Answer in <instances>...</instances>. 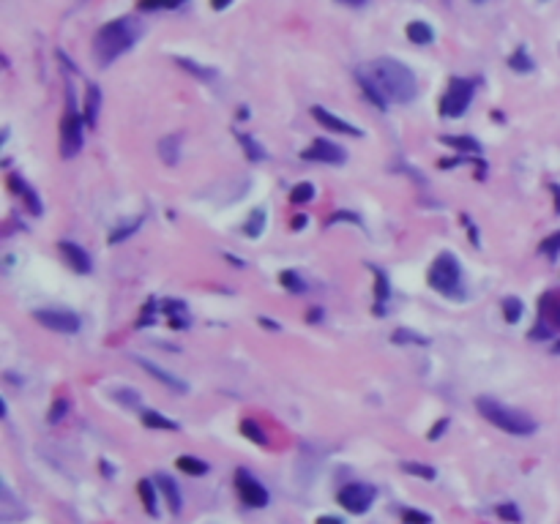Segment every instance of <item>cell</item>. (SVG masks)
Returning <instances> with one entry per match:
<instances>
[{
  "mask_svg": "<svg viewBox=\"0 0 560 524\" xmlns=\"http://www.w3.org/2000/svg\"><path fill=\"white\" fill-rule=\"evenodd\" d=\"M369 79L377 85V91L386 96V101L391 104H407L418 96V82L416 74L410 71V66H404L396 58H377L366 66Z\"/></svg>",
  "mask_w": 560,
  "mask_h": 524,
  "instance_id": "cell-1",
  "label": "cell"
},
{
  "mask_svg": "<svg viewBox=\"0 0 560 524\" xmlns=\"http://www.w3.org/2000/svg\"><path fill=\"white\" fill-rule=\"evenodd\" d=\"M139 33H142V28L132 17H121V20L107 22L93 38V55H96L99 66H109L112 61H118L123 52H129L137 44Z\"/></svg>",
  "mask_w": 560,
  "mask_h": 524,
  "instance_id": "cell-2",
  "label": "cell"
},
{
  "mask_svg": "<svg viewBox=\"0 0 560 524\" xmlns=\"http://www.w3.org/2000/svg\"><path fill=\"white\" fill-rule=\"evenodd\" d=\"M476 410L481 413L484 421H490L492 426L503 429L506 434L527 437V434L536 431V421H533L530 415L520 413V410H514V407H506V404L494 401V399H490V396H478V399H476Z\"/></svg>",
  "mask_w": 560,
  "mask_h": 524,
  "instance_id": "cell-3",
  "label": "cell"
},
{
  "mask_svg": "<svg viewBox=\"0 0 560 524\" xmlns=\"http://www.w3.org/2000/svg\"><path fill=\"white\" fill-rule=\"evenodd\" d=\"M429 287L432 290H437L440 295H446V298H462V268L457 257L454 254H448V252H443V254H437L434 262H432V268H429Z\"/></svg>",
  "mask_w": 560,
  "mask_h": 524,
  "instance_id": "cell-4",
  "label": "cell"
},
{
  "mask_svg": "<svg viewBox=\"0 0 560 524\" xmlns=\"http://www.w3.org/2000/svg\"><path fill=\"white\" fill-rule=\"evenodd\" d=\"M82 118L77 112V104H74V93L71 88L66 91V109H63V121H61V156L63 159H74L80 151H82Z\"/></svg>",
  "mask_w": 560,
  "mask_h": 524,
  "instance_id": "cell-5",
  "label": "cell"
},
{
  "mask_svg": "<svg viewBox=\"0 0 560 524\" xmlns=\"http://www.w3.org/2000/svg\"><path fill=\"white\" fill-rule=\"evenodd\" d=\"M473 91H476L473 79H462V77L451 79L448 91L440 98V115L443 118H460V115H464L467 107H470V101H473Z\"/></svg>",
  "mask_w": 560,
  "mask_h": 524,
  "instance_id": "cell-6",
  "label": "cell"
},
{
  "mask_svg": "<svg viewBox=\"0 0 560 524\" xmlns=\"http://www.w3.org/2000/svg\"><path fill=\"white\" fill-rule=\"evenodd\" d=\"M374 497H377V489L369 486V484H347V486H342L339 494H336L339 505H342L345 511L356 514V516H361V514H366V511L372 508Z\"/></svg>",
  "mask_w": 560,
  "mask_h": 524,
  "instance_id": "cell-7",
  "label": "cell"
},
{
  "mask_svg": "<svg viewBox=\"0 0 560 524\" xmlns=\"http://www.w3.org/2000/svg\"><path fill=\"white\" fill-rule=\"evenodd\" d=\"M235 489L241 494V502L249 505V508H265L268 505V491L249 470H238L235 472Z\"/></svg>",
  "mask_w": 560,
  "mask_h": 524,
  "instance_id": "cell-8",
  "label": "cell"
},
{
  "mask_svg": "<svg viewBox=\"0 0 560 524\" xmlns=\"http://www.w3.org/2000/svg\"><path fill=\"white\" fill-rule=\"evenodd\" d=\"M33 317L55 333H77L80 330V317L74 311H66V309H36Z\"/></svg>",
  "mask_w": 560,
  "mask_h": 524,
  "instance_id": "cell-9",
  "label": "cell"
},
{
  "mask_svg": "<svg viewBox=\"0 0 560 524\" xmlns=\"http://www.w3.org/2000/svg\"><path fill=\"white\" fill-rule=\"evenodd\" d=\"M301 159L339 167V164L347 162V153H345V148H339V145L331 142V139H315V145H309L306 151H301Z\"/></svg>",
  "mask_w": 560,
  "mask_h": 524,
  "instance_id": "cell-10",
  "label": "cell"
},
{
  "mask_svg": "<svg viewBox=\"0 0 560 524\" xmlns=\"http://www.w3.org/2000/svg\"><path fill=\"white\" fill-rule=\"evenodd\" d=\"M312 115H315V121L323 126V129L333 131V134H350V137H363V131L358 126H353V123H347V121H342L339 115H333L328 112L326 107H312Z\"/></svg>",
  "mask_w": 560,
  "mask_h": 524,
  "instance_id": "cell-11",
  "label": "cell"
},
{
  "mask_svg": "<svg viewBox=\"0 0 560 524\" xmlns=\"http://www.w3.org/2000/svg\"><path fill=\"white\" fill-rule=\"evenodd\" d=\"M134 360L151 374V377H156L162 385H167L169 391H178V393H189V385L181 380V377H175V374H169L167 369H162L159 363H153V360H148V358H142V355H134Z\"/></svg>",
  "mask_w": 560,
  "mask_h": 524,
  "instance_id": "cell-12",
  "label": "cell"
},
{
  "mask_svg": "<svg viewBox=\"0 0 560 524\" xmlns=\"http://www.w3.org/2000/svg\"><path fill=\"white\" fill-rule=\"evenodd\" d=\"M61 254H63V260L68 262V268L74 273H91V257H88V252L82 246H77L71 240H63L61 243Z\"/></svg>",
  "mask_w": 560,
  "mask_h": 524,
  "instance_id": "cell-13",
  "label": "cell"
},
{
  "mask_svg": "<svg viewBox=\"0 0 560 524\" xmlns=\"http://www.w3.org/2000/svg\"><path fill=\"white\" fill-rule=\"evenodd\" d=\"M541 323H547V330H560V293H547L541 298Z\"/></svg>",
  "mask_w": 560,
  "mask_h": 524,
  "instance_id": "cell-14",
  "label": "cell"
},
{
  "mask_svg": "<svg viewBox=\"0 0 560 524\" xmlns=\"http://www.w3.org/2000/svg\"><path fill=\"white\" fill-rule=\"evenodd\" d=\"M153 481H156V486H159V489L165 491L169 511H172V514H181V508H183V500H181V491H178V486H175V481H172V478H167V475H156Z\"/></svg>",
  "mask_w": 560,
  "mask_h": 524,
  "instance_id": "cell-15",
  "label": "cell"
},
{
  "mask_svg": "<svg viewBox=\"0 0 560 524\" xmlns=\"http://www.w3.org/2000/svg\"><path fill=\"white\" fill-rule=\"evenodd\" d=\"M0 497H3V502H0V519L3 522H14V519H22L25 516V511H22V505H17V500H14V494L11 489L3 484V489H0Z\"/></svg>",
  "mask_w": 560,
  "mask_h": 524,
  "instance_id": "cell-16",
  "label": "cell"
},
{
  "mask_svg": "<svg viewBox=\"0 0 560 524\" xmlns=\"http://www.w3.org/2000/svg\"><path fill=\"white\" fill-rule=\"evenodd\" d=\"M356 77H358V85H361L363 96L369 98V101H372V104H374L377 109H386V107H388V101H386V96H383V93L377 91V85H374V82L369 79L366 68H358V74H356Z\"/></svg>",
  "mask_w": 560,
  "mask_h": 524,
  "instance_id": "cell-17",
  "label": "cell"
},
{
  "mask_svg": "<svg viewBox=\"0 0 560 524\" xmlns=\"http://www.w3.org/2000/svg\"><path fill=\"white\" fill-rule=\"evenodd\" d=\"M159 156L165 159V164H178L181 159V137H175V134H169V137H162L159 139Z\"/></svg>",
  "mask_w": 560,
  "mask_h": 524,
  "instance_id": "cell-18",
  "label": "cell"
},
{
  "mask_svg": "<svg viewBox=\"0 0 560 524\" xmlns=\"http://www.w3.org/2000/svg\"><path fill=\"white\" fill-rule=\"evenodd\" d=\"M88 96H85V121H88V126H96V118H99V107H101V91L99 85H88V91H85Z\"/></svg>",
  "mask_w": 560,
  "mask_h": 524,
  "instance_id": "cell-19",
  "label": "cell"
},
{
  "mask_svg": "<svg viewBox=\"0 0 560 524\" xmlns=\"http://www.w3.org/2000/svg\"><path fill=\"white\" fill-rule=\"evenodd\" d=\"M8 183H11V189H14L17 194H22L25 199H28V208H31L36 216H38V213H41V205H38V196H36L33 189H31V186H28L22 178H17V175H11V178H8Z\"/></svg>",
  "mask_w": 560,
  "mask_h": 524,
  "instance_id": "cell-20",
  "label": "cell"
},
{
  "mask_svg": "<svg viewBox=\"0 0 560 524\" xmlns=\"http://www.w3.org/2000/svg\"><path fill=\"white\" fill-rule=\"evenodd\" d=\"M238 145L243 148V153H246V159L249 162H263L265 159V151H263V145L252 137V134H238Z\"/></svg>",
  "mask_w": 560,
  "mask_h": 524,
  "instance_id": "cell-21",
  "label": "cell"
},
{
  "mask_svg": "<svg viewBox=\"0 0 560 524\" xmlns=\"http://www.w3.org/2000/svg\"><path fill=\"white\" fill-rule=\"evenodd\" d=\"M153 484H156V481H139V484H137L139 500H142V505H145V511H148L151 516H156V514H159V505H156V489H153Z\"/></svg>",
  "mask_w": 560,
  "mask_h": 524,
  "instance_id": "cell-22",
  "label": "cell"
},
{
  "mask_svg": "<svg viewBox=\"0 0 560 524\" xmlns=\"http://www.w3.org/2000/svg\"><path fill=\"white\" fill-rule=\"evenodd\" d=\"M407 38L413 41V44H432L434 41V31L429 28L427 22H410L407 25Z\"/></svg>",
  "mask_w": 560,
  "mask_h": 524,
  "instance_id": "cell-23",
  "label": "cell"
},
{
  "mask_svg": "<svg viewBox=\"0 0 560 524\" xmlns=\"http://www.w3.org/2000/svg\"><path fill=\"white\" fill-rule=\"evenodd\" d=\"M443 142L446 145H451V148H457V151H467V153H481V145L470 137V134H448V137H443Z\"/></svg>",
  "mask_w": 560,
  "mask_h": 524,
  "instance_id": "cell-24",
  "label": "cell"
},
{
  "mask_svg": "<svg viewBox=\"0 0 560 524\" xmlns=\"http://www.w3.org/2000/svg\"><path fill=\"white\" fill-rule=\"evenodd\" d=\"M265 210L263 208H255L252 213H249V219H246V224H243V235H249V238H260L265 229Z\"/></svg>",
  "mask_w": 560,
  "mask_h": 524,
  "instance_id": "cell-25",
  "label": "cell"
},
{
  "mask_svg": "<svg viewBox=\"0 0 560 524\" xmlns=\"http://www.w3.org/2000/svg\"><path fill=\"white\" fill-rule=\"evenodd\" d=\"M175 467L186 475H205L208 472V464L197 456H178L175 458Z\"/></svg>",
  "mask_w": 560,
  "mask_h": 524,
  "instance_id": "cell-26",
  "label": "cell"
},
{
  "mask_svg": "<svg viewBox=\"0 0 560 524\" xmlns=\"http://www.w3.org/2000/svg\"><path fill=\"white\" fill-rule=\"evenodd\" d=\"M508 66H511L517 74H530V71L536 68V63H533V58L527 55L525 47H517V49H514V55L508 58Z\"/></svg>",
  "mask_w": 560,
  "mask_h": 524,
  "instance_id": "cell-27",
  "label": "cell"
},
{
  "mask_svg": "<svg viewBox=\"0 0 560 524\" xmlns=\"http://www.w3.org/2000/svg\"><path fill=\"white\" fill-rule=\"evenodd\" d=\"M500 309H503V317H506V323H520L522 320V311H525V306H522V300L520 298H503V303H500Z\"/></svg>",
  "mask_w": 560,
  "mask_h": 524,
  "instance_id": "cell-28",
  "label": "cell"
},
{
  "mask_svg": "<svg viewBox=\"0 0 560 524\" xmlns=\"http://www.w3.org/2000/svg\"><path fill=\"white\" fill-rule=\"evenodd\" d=\"M372 273H374V279H377V287H374L377 306H374V311H377V314H386V311H383V303L388 300V279H386V273H383L380 268H374V265H372Z\"/></svg>",
  "mask_w": 560,
  "mask_h": 524,
  "instance_id": "cell-29",
  "label": "cell"
},
{
  "mask_svg": "<svg viewBox=\"0 0 560 524\" xmlns=\"http://www.w3.org/2000/svg\"><path fill=\"white\" fill-rule=\"evenodd\" d=\"M142 424L148 426V429H167V431H178V421H172V418H165L162 413H142Z\"/></svg>",
  "mask_w": 560,
  "mask_h": 524,
  "instance_id": "cell-30",
  "label": "cell"
},
{
  "mask_svg": "<svg viewBox=\"0 0 560 524\" xmlns=\"http://www.w3.org/2000/svg\"><path fill=\"white\" fill-rule=\"evenodd\" d=\"M241 434L243 437H249L255 445H268V437H265L263 426H257L252 418H246V421H241Z\"/></svg>",
  "mask_w": 560,
  "mask_h": 524,
  "instance_id": "cell-31",
  "label": "cell"
},
{
  "mask_svg": "<svg viewBox=\"0 0 560 524\" xmlns=\"http://www.w3.org/2000/svg\"><path fill=\"white\" fill-rule=\"evenodd\" d=\"M139 222H142V219H134V222H123V224H118V227L109 232V238H107V240H109L112 246H115V243H123L129 235H134V232L139 229Z\"/></svg>",
  "mask_w": 560,
  "mask_h": 524,
  "instance_id": "cell-32",
  "label": "cell"
},
{
  "mask_svg": "<svg viewBox=\"0 0 560 524\" xmlns=\"http://www.w3.org/2000/svg\"><path fill=\"white\" fill-rule=\"evenodd\" d=\"M402 470L407 472V475H416V478H424V481H434V467H429V464H421V461H404L402 464Z\"/></svg>",
  "mask_w": 560,
  "mask_h": 524,
  "instance_id": "cell-33",
  "label": "cell"
},
{
  "mask_svg": "<svg viewBox=\"0 0 560 524\" xmlns=\"http://www.w3.org/2000/svg\"><path fill=\"white\" fill-rule=\"evenodd\" d=\"M186 0H139V11H169V8H178L183 6Z\"/></svg>",
  "mask_w": 560,
  "mask_h": 524,
  "instance_id": "cell-34",
  "label": "cell"
},
{
  "mask_svg": "<svg viewBox=\"0 0 560 524\" xmlns=\"http://www.w3.org/2000/svg\"><path fill=\"white\" fill-rule=\"evenodd\" d=\"M175 63L181 66V68H186L189 74L199 77V79H213V77H216V71H213V68H205V66L195 63V61H189V58H178Z\"/></svg>",
  "mask_w": 560,
  "mask_h": 524,
  "instance_id": "cell-35",
  "label": "cell"
},
{
  "mask_svg": "<svg viewBox=\"0 0 560 524\" xmlns=\"http://www.w3.org/2000/svg\"><path fill=\"white\" fill-rule=\"evenodd\" d=\"M312 199H315V186L306 183V180L298 183L296 189L290 192V202H293V205H306V202H312Z\"/></svg>",
  "mask_w": 560,
  "mask_h": 524,
  "instance_id": "cell-36",
  "label": "cell"
},
{
  "mask_svg": "<svg viewBox=\"0 0 560 524\" xmlns=\"http://www.w3.org/2000/svg\"><path fill=\"white\" fill-rule=\"evenodd\" d=\"M391 339L396 344H427V336H418L416 330H407V328H399Z\"/></svg>",
  "mask_w": 560,
  "mask_h": 524,
  "instance_id": "cell-37",
  "label": "cell"
},
{
  "mask_svg": "<svg viewBox=\"0 0 560 524\" xmlns=\"http://www.w3.org/2000/svg\"><path fill=\"white\" fill-rule=\"evenodd\" d=\"M279 282H282V287L290 290V293H303V290H306V284L301 282V276H298L296 270H285V273L279 276Z\"/></svg>",
  "mask_w": 560,
  "mask_h": 524,
  "instance_id": "cell-38",
  "label": "cell"
},
{
  "mask_svg": "<svg viewBox=\"0 0 560 524\" xmlns=\"http://www.w3.org/2000/svg\"><path fill=\"white\" fill-rule=\"evenodd\" d=\"M112 396H115L118 401H123L126 407H139V401H142V399H139V393L129 391V388H115V391H112Z\"/></svg>",
  "mask_w": 560,
  "mask_h": 524,
  "instance_id": "cell-39",
  "label": "cell"
},
{
  "mask_svg": "<svg viewBox=\"0 0 560 524\" xmlns=\"http://www.w3.org/2000/svg\"><path fill=\"white\" fill-rule=\"evenodd\" d=\"M68 413V399H55L52 410H50V424H61Z\"/></svg>",
  "mask_w": 560,
  "mask_h": 524,
  "instance_id": "cell-40",
  "label": "cell"
},
{
  "mask_svg": "<svg viewBox=\"0 0 560 524\" xmlns=\"http://www.w3.org/2000/svg\"><path fill=\"white\" fill-rule=\"evenodd\" d=\"M497 516H500V519H506V522H511V524H517L520 519H522L514 502H503V505H497Z\"/></svg>",
  "mask_w": 560,
  "mask_h": 524,
  "instance_id": "cell-41",
  "label": "cell"
},
{
  "mask_svg": "<svg viewBox=\"0 0 560 524\" xmlns=\"http://www.w3.org/2000/svg\"><path fill=\"white\" fill-rule=\"evenodd\" d=\"M402 522L404 524H432V516H429V514H421V511L407 508V511H402Z\"/></svg>",
  "mask_w": 560,
  "mask_h": 524,
  "instance_id": "cell-42",
  "label": "cell"
},
{
  "mask_svg": "<svg viewBox=\"0 0 560 524\" xmlns=\"http://www.w3.org/2000/svg\"><path fill=\"white\" fill-rule=\"evenodd\" d=\"M541 254H547V257H558L560 254V232L550 235V238L541 243Z\"/></svg>",
  "mask_w": 560,
  "mask_h": 524,
  "instance_id": "cell-43",
  "label": "cell"
},
{
  "mask_svg": "<svg viewBox=\"0 0 560 524\" xmlns=\"http://www.w3.org/2000/svg\"><path fill=\"white\" fill-rule=\"evenodd\" d=\"M336 222H353V224H361V219H358L356 213H347V210H339V213H333L326 224H336Z\"/></svg>",
  "mask_w": 560,
  "mask_h": 524,
  "instance_id": "cell-44",
  "label": "cell"
},
{
  "mask_svg": "<svg viewBox=\"0 0 560 524\" xmlns=\"http://www.w3.org/2000/svg\"><path fill=\"white\" fill-rule=\"evenodd\" d=\"M446 426H448V421H446V418H443V421H440V424L434 426V429H432V431H429V440H437V437H440V434H443V431H446Z\"/></svg>",
  "mask_w": 560,
  "mask_h": 524,
  "instance_id": "cell-45",
  "label": "cell"
},
{
  "mask_svg": "<svg viewBox=\"0 0 560 524\" xmlns=\"http://www.w3.org/2000/svg\"><path fill=\"white\" fill-rule=\"evenodd\" d=\"M317 524H342V519H336V516H320Z\"/></svg>",
  "mask_w": 560,
  "mask_h": 524,
  "instance_id": "cell-46",
  "label": "cell"
},
{
  "mask_svg": "<svg viewBox=\"0 0 560 524\" xmlns=\"http://www.w3.org/2000/svg\"><path fill=\"white\" fill-rule=\"evenodd\" d=\"M230 3H232V0H211V6H213L216 11H219V8H227Z\"/></svg>",
  "mask_w": 560,
  "mask_h": 524,
  "instance_id": "cell-47",
  "label": "cell"
},
{
  "mask_svg": "<svg viewBox=\"0 0 560 524\" xmlns=\"http://www.w3.org/2000/svg\"><path fill=\"white\" fill-rule=\"evenodd\" d=\"M303 224H309L303 216H296V219H293V229H303Z\"/></svg>",
  "mask_w": 560,
  "mask_h": 524,
  "instance_id": "cell-48",
  "label": "cell"
},
{
  "mask_svg": "<svg viewBox=\"0 0 560 524\" xmlns=\"http://www.w3.org/2000/svg\"><path fill=\"white\" fill-rule=\"evenodd\" d=\"M552 194H555V210L560 213V186H552Z\"/></svg>",
  "mask_w": 560,
  "mask_h": 524,
  "instance_id": "cell-49",
  "label": "cell"
},
{
  "mask_svg": "<svg viewBox=\"0 0 560 524\" xmlns=\"http://www.w3.org/2000/svg\"><path fill=\"white\" fill-rule=\"evenodd\" d=\"M342 3H347V6H363L366 0H342Z\"/></svg>",
  "mask_w": 560,
  "mask_h": 524,
  "instance_id": "cell-50",
  "label": "cell"
},
{
  "mask_svg": "<svg viewBox=\"0 0 560 524\" xmlns=\"http://www.w3.org/2000/svg\"><path fill=\"white\" fill-rule=\"evenodd\" d=\"M552 353H555V355H560V341L555 344V347H552Z\"/></svg>",
  "mask_w": 560,
  "mask_h": 524,
  "instance_id": "cell-51",
  "label": "cell"
},
{
  "mask_svg": "<svg viewBox=\"0 0 560 524\" xmlns=\"http://www.w3.org/2000/svg\"><path fill=\"white\" fill-rule=\"evenodd\" d=\"M473 3H487V0H473Z\"/></svg>",
  "mask_w": 560,
  "mask_h": 524,
  "instance_id": "cell-52",
  "label": "cell"
}]
</instances>
